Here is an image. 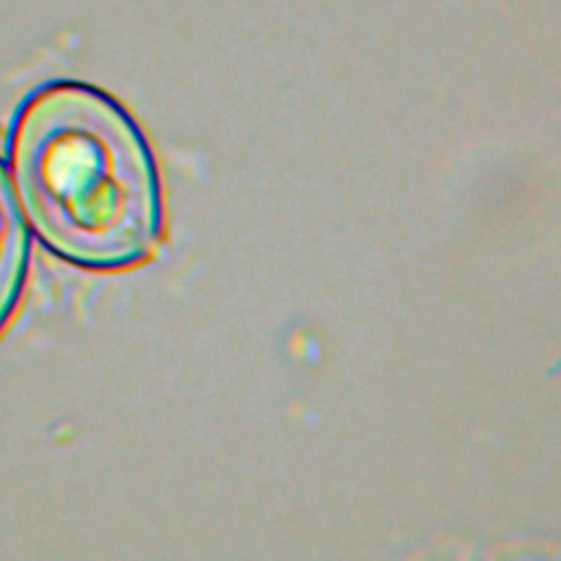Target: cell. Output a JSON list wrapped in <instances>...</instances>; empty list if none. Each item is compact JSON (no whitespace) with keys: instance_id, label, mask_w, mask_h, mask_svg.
I'll return each mask as SVG.
<instances>
[{"instance_id":"2","label":"cell","mask_w":561,"mask_h":561,"mask_svg":"<svg viewBox=\"0 0 561 561\" xmlns=\"http://www.w3.org/2000/svg\"><path fill=\"white\" fill-rule=\"evenodd\" d=\"M31 234L11 175L0 160V333L15 313L28 274Z\"/></svg>"},{"instance_id":"1","label":"cell","mask_w":561,"mask_h":561,"mask_svg":"<svg viewBox=\"0 0 561 561\" xmlns=\"http://www.w3.org/2000/svg\"><path fill=\"white\" fill-rule=\"evenodd\" d=\"M9 167L31 230L57 259L118 272L158 248L160 169L134 116L110 94L77 81L35 90L13 118Z\"/></svg>"}]
</instances>
